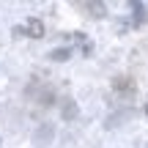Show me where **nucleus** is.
I'll return each mask as SVG.
<instances>
[{
	"instance_id": "obj_1",
	"label": "nucleus",
	"mask_w": 148,
	"mask_h": 148,
	"mask_svg": "<svg viewBox=\"0 0 148 148\" xmlns=\"http://www.w3.org/2000/svg\"><path fill=\"white\" fill-rule=\"evenodd\" d=\"M112 90H115L118 96H134L137 82H134L129 74H118V77H112Z\"/></svg>"
},
{
	"instance_id": "obj_2",
	"label": "nucleus",
	"mask_w": 148,
	"mask_h": 148,
	"mask_svg": "<svg viewBox=\"0 0 148 148\" xmlns=\"http://www.w3.org/2000/svg\"><path fill=\"white\" fill-rule=\"evenodd\" d=\"M14 33H27L30 38H44V22L36 19V16H30V19L25 22V27H16Z\"/></svg>"
},
{
	"instance_id": "obj_3",
	"label": "nucleus",
	"mask_w": 148,
	"mask_h": 148,
	"mask_svg": "<svg viewBox=\"0 0 148 148\" xmlns=\"http://www.w3.org/2000/svg\"><path fill=\"white\" fill-rule=\"evenodd\" d=\"M79 8L88 11V16H96V19L107 14V5H104V3H79Z\"/></svg>"
},
{
	"instance_id": "obj_4",
	"label": "nucleus",
	"mask_w": 148,
	"mask_h": 148,
	"mask_svg": "<svg viewBox=\"0 0 148 148\" xmlns=\"http://www.w3.org/2000/svg\"><path fill=\"white\" fill-rule=\"evenodd\" d=\"M69 55H71V49H52V52H49V58L52 60H69Z\"/></svg>"
},
{
	"instance_id": "obj_5",
	"label": "nucleus",
	"mask_w": 148,
	"mask_h": 148,
	"mask_svg": "<svg viewBox=\"0 0 148 148\" xmlns=\"http://www.w3.org/2000/svg\"><path fill=\"white\" fill-rule=\"evenodd\" d=\"M145 112H148V104H145Z\"/></svg>"
}]
</instances>
